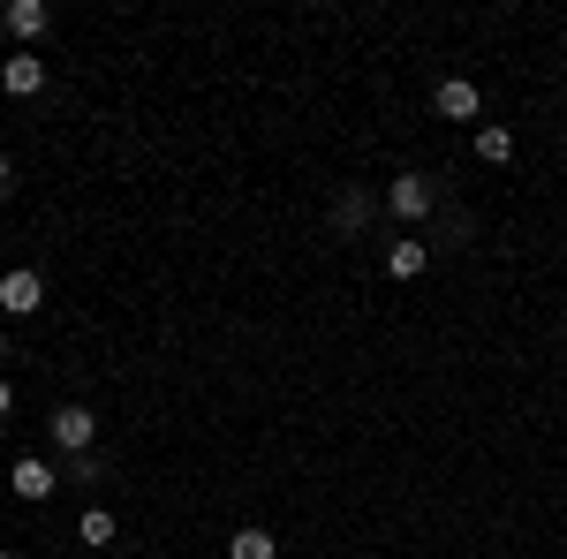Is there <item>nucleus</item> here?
Masks as SVG:
<instances>
[{"mask_svg": "<svg viewBox=\"0 0 567 559\" xmlns=\"http://www.w3.org/2000/svg\"><path fill=\"white\" fill-rule=\"evenodd\" d=\"M432 205H439L432 174H393V182H386V213H393V219H424Z\"/></svg>", "mask_w": 567, "mask_h": 559, "instance_id": "f257e3e1", "label": "nucleus"}, {"mask_svg": "<svg viewBox=\"0 0 567 559\" xmlns=\"http://www.w3.org/2000/svg\"><path fill=\"white\" fill-rule=\"evenodd\" d=\"M0 310H8V318H31V310H45V280L31 272V265L0 272Z\"/></svg>", "mask_w": 567, "mask_h": 559, "instance_id": "f03ea898", "label": "nucleus"}, {"mask_svg": "<svg viewBox=\"0 0 567 559\" xmlns=\"http://www.w3.org/2000/svg\"><path fill=\"white\" fill-rule=\"evenodd\" d=\"M53 446H61V454H76V462H84L91 454V438H99V424H91V408H53Z\"/></svg>", "mask_w": 567, "mask_h": 559, "instance_id": "7ed1b4c3", "label": "nucleus"}, {"mask_svg": "<svg viewBox=\"0 0 567 559\" xmlns=\"http://www.w3.org/2000/svg\"><path fill=\"white\" fill-rule=\"evenodd\" d=\"M432 106L446 114V122H477V106H484V99H477V84H470V76H446V84L432 91Z\"/></svg>", "mask_w": 567, "mask_h": 559, "instance_id": "20e7f679", "label": "nucleus"}, {"mask_svg": "<svg viewBox=\"0 0 567 559\" xmlns=\"http://www.w3.org/2000/svg\"><path fill=\"white\" fill-rule=\"evenodd\" d=\"M0 84H8V99H31V91H45V61L39 53H8L0 61Z\"/></svg>", "mask_w": 567, "mask_h": 559, "instance_id": "39448f33", "label": "nucleus"}, {"mask_svg": "<svg viewBox=\"0 0 567 559\" xmlns=\"http://www.w3.org/2000/svg\"><path fill=\"white\" fill-rule=\"evenodd\" d=\"M0 23H8V31H16V39L31 45L45 31V23H53V15H45V0H8V8H0Z\"/></svg>", "mask_w": 567, "mask_h": 559, "instance_id": "423d86ee", "label": "nucleus"}, {"mask_svg": "<svg viewBox=\"0 0 567 559\" xmlns=\"http://www.w3.org/2000/svg\"><path fill=\"white\" fill-rule=\"evenodd\" d=\"M53 491H61V476L45 462H16V499H53Z\"/></svg>", "mask_w": 567, "mask_h": 559, "instance_id": "0eeeda50", "label": "nucleus"}, {"mask_svg": "<svg viewBox=\"0 0 567 559\" xmlns=\"http://www.w3.org/2000/svg\"><path fill=\"white\" fill-rule=\"evenodd\" d=\"M371 213H379V205H371V189H349V197L333 205V227H341V235H363V227H371Z\"/></svg>", "mask_w": 567, "mask_h": 559, "instance_id": "6e6552de", "label": "nucleus"}, {"mask_svg": "<svg viewBox=\"0 0 567 559\" xmlns=\"http://www.w3.org/2000/svg\"><path fill=\"white\" fill-rule=\"evenodd\" d=\"M424 265H432V250H424V242H393V250H386V272H393V280H416Z\"/></svg>", "mask_w": 567, "mask_h": 559, "instance_id": "1a4fd4ad", "label": "nucleus"}, {"mask_svg": "<svg viewBox=\"0 0 567 559\" xmlns=\"http://www.w3.org/2000/svg\"><path fill=\"white\" fill-rule=\"evenodd\" d=\"M280 552V545H272V537H265L258 521H250V529H235V537H227V559H272Z\"/></svg>", "mask_w": 567, "mask_h": 559, "instance_id": "9d476101", "label": "nucleus"}, {"mask_svg": "<svg viewBox=\"0 0 567 559\" xmlns=\"http://www.w3.org/2000/svg\"><path fill=\"white\" fill-rule=\"evenodd\" d=\"M477 159L484 167H507L515 159V130H477Z\"/></svg>", "mask_w": 567, "mask_h": 559, "instance_id": "9b49d317", "label": "nucleus"}, {"mask_svg": "<svg viewBox=\"0 0 567 559\" xmlns=\"http://www.w3.org/2000/svg\"><path fill=\"white\" fill-rule=\"evenodd\" d=\"M76 537H84V545H114V515H106V507H91Z\"/></svg>", "mask_w": 567, "mask_h": 559, "instance_id": "f8f14e48", "label": "nucleus"}, {"mask_svg": "<svg viewBox=\"0 0 567 559\" xmlns=\"http://www.w3.org/2000/svg\"><path fill=\"white\" fill-rule=\"evenodd\" d=\"M8 408H16V393H8V386H0V416H8Z\"/></svg>", "mask_w": 567, "mask_h": 559, "instance_id": "ddd939ff", "label": "nucleus"}, {"mask_svg": "<svg viewBox=\"0 0 567 559\" xmlns=\"http://www.w3.org/2000/svg\"><path fill=\"white\" fill-rule=\"evenodd\" d=\"M0 189H8V152H0Z\"/></svg>", "mask_w": 567, "mask_h": 559, "instance_id": "4468645a", "label": "nucleus"}, {"mask_svg": "<svg viewBox=\"0 0 567 559\" xmlns=\"http://www.w3.org/2000/svg\"><path fill=\"white\" fill-rule=\"evenodd\" d=\"M0 363H8V333H0Z\"/></svg>", "mask_w": 567, "mask_h": 559, "instance_id": "2eb2a0df", "label": "nucleus"}, {"mask_svg": "<svg viewBox=\"0 0 567 559\" xmlns=\"http://www.w3.org/2000/svg\"><path fill=\"white\" fill-rule=\"evenodd\" d=\"M0 559H8V552H0Z\"/></svg>", "mask_w": 567, "mask_h": 559, "instance_id": "dca6fc26", "label": "nucleus"}]
</instances>
